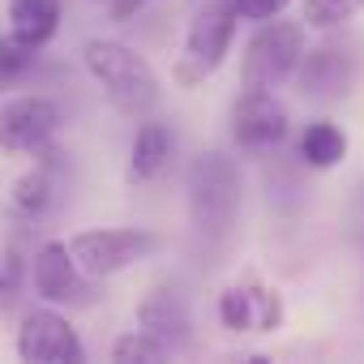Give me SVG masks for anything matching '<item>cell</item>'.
Masks as SVG:
<instances>
[{
	"mask_svg": "<svg viewBox=\"0 0 364 364\" xmlns=\"http://www.w3.org/2000/svg\"><path fill=\"white\" fill-rule=\"evenodd\" d=\"M82 65L95 77V86L112 99V107L133 116V120L154 116V107L163 103V86H159L154 65L120 39H86Z\"/></svg>",
	"mask_w": 364,
	"mask_h": 364,
	"instance_id": "obj_1",
	"label": "cell"
},
{
	"mask_svg": "<svg viewBox=\"0 0 364 364\" xmlns=\"http://www.w3.org/2000/svg\"><path fill=\"white\" fill-rule=\"evenodd\" d=\"M185 193H189L193 236L206 249L228 245V236L236 228V215H240V167L223 150H206L189 163Z\"/></svg>",
	"mask_w": 364,
	"mask_h": 364,
	"instance_id": "obj_2",
	"label": "cell"
},
{
	"mask_svg": "<svg viewBox=\"0 0 364 364\" xmlns=\"http://www.w3.org/2000/svg\"><path fill=\"white\" fill-rule=\"evenodd\" d=\"M300 56H304V22H287L283 14H279V18H266L262 31H257V35L249 39V48H245L240 86L279 90L283 82H291Z\"/></svg>",
	"mask_w": 364,
	"mask_h": 364,
	"instance_id": "obj_3",
	"label": "cell"
},
{
	"mask_svg": "<svg viewBox=\"0 0 364 364\" xmlns=\"http://www.w3.org/2000/svg\"><path fill=\"white\" fill-rule=\"evenodd\" d=\"M236 22H240V14H236L232 0H206V9H198V18L185 31V48H180V60H176V77L185 86L206 82L228 60V48L236 39Z\"/></svg>",
	"mask_w": 364,
	"mask_h": 364,
	"instance_id": "obj_4",
	"label": "cell"
},
{
	"mask_svg": "<svg viewBox=\"0 0 364 364\" xmlns=\"http://www.w3.org/2000/svg\"><path fill=\"white\" fill-rule=\"evenodd\" d=\"M65 245L90 279H112V274L137 266L141 257H150L159 249V236L146 228H86V232L69 236Z\"/></svg>",
	"mask_w": 364,
	"mask_h": 364,
	"instance_id": "obj_5",
	"label": "cell"
},
{
	"mask_svg": "<svg viewBox=\"0 0 364 364\" xmlns=\"http://www.w3.org/2000/svg\"><path fill=\"white\" fill-rule=\"evenodd\" d=\"M296 90L313 103H338L360 82V48L351 39H321L296 65Z\"/></svg>",
	"mask_w": 364,
	"mask_h": 364,
	"instance_id": "obj_6",
	"label": "cell"
},
{
	"mask_svg": "<svg viewBox=\"0 0 364 364\" xmlns=\"http://www.w3.org/2000/svg\"><path fill=\"white\" fill-rule=\"evenodd\" d=\"M65 112L48 95H18L0 103V150L5 154H35L56 141Z\"/></svg>",
	"mask_w": 364,
	"mask_h": 364,
	"instance_id": "obj_7",
	"label": "cell"
},
{
	"mask_svg": "<svg viewBox=\"0 0 364 364\" xmlns=\"http://www.w3.org/2000/svg\"><path fill=\"white\" fill-rule=\"evenodd\" d=\"M18 355L31 364H82L86 347H82V338L65 313L35 309L18 326Z\"/></svg>",
	"mask_w": 364,
	"mask_h": 364,
	"instance_id": "obj_8",
	"label": "cell"
},
{
	"mask_svg": "<svg viewBox=\"0 0 364 364\" xmlns=\"http://www.w3.org/2000/svg\"><path fill=\"white\" fill-rule=\"evenodd\" d=\"M232 137L257 154L287 141V107L274 99V90H253V86L240 90L232 107Z\"/></svg>",
	"mask_w": 364,
	"mask_h": 364,
	"instance_id": "obj_9",
	"label": "cell"
},
{
	"mask_svg": "<svg viewBox=\"0 0 364 364\" xmlns=\"http://www.w3.org/2000/svg\"><path fill=\"white\" fill-rule=\"evenodd\" d=\"M35 291L48 304H90L95 300V279L73 262L65 240H48L35 253Z\"/></svg>",
	"mask_w": 364,
	"mask_h": 364,
	"instance_id": "obj_10",
	"label": "cell"
},
{
	"mask_svg": "<svg viewBox=\"0 0 364 364\" xmlns=\"http://www.w3.org/2000/svg\"><path fill=\"white\" fill-rule=\"evenodd\" d=\"M219 321L236 334H270L283 326V296L262 283H232L219 296Z\"/></svg>",
	"mask_w": 364,
	"mask_h": 364,
	"instance_id": "obj_11",
	"label": "cell"
},
{
	"mask_svg": "<svg viewBox=\"0 0 364 364\" xmlns=\"http://www.w3.org/2000/svg\"><path fill=\"white\" fill-rule=\"evenodd\" d=\"M137 330H146L150 338H159L163 347H185L193 338V313L189 300L176 283H154L141 304H137Z\"/></svg>",
	"mask_w": 364,
	"mask_h": 364,
	"instance_id": "obj_12",
	"label": "cell"
},
{
	"mask_svg": "<svg viewBox=\"0 0 364 364\" xmlns=\"http://www.w3.org/2000/svg\"><path fill=\"white\" fill-rule=\"evenodd\" d=\"M31 159H35V163H31V171L14 185L9 206H14V215H22V219H43V215L56 206V198H60L65 154L48 141V146H43V150H35Z\"/></svg>",
	"mask_w": 364,
	"mask_h": 364,
	"instance_id": "obj_13",
	"label": "cell"
},
{
	"mask_svg": "<svg viewBox=\"0 0 364 364\" xmlns=\"http://www.w3.org/2000/svg\"><path fill=\"white\" fill-rule=\"evenodd\" d=\"M167 163H171V133H167V124L146 116L129 141V180H141V185L159 180L167 171Z\"/></svg>",
	"mask_w": 364,
	"mask_h": 364,
	"instance_id": "obj_14",
	"label": "cell"
},
{
	"mask_svg": "<svg viewBox=\"0 0 364 364\" xmlns=\"http://www.w3.org/2000/svg\"><path fill=\"white\" fill-rule=\"evenodd\" d=\"M65 0H9V31L35 48H48L60 31Z\"/></svg>",
	"mask_w": 364,
	"mask_h": 364,
	"instance_id": "obj_15",
	"label": "cell"
},
{
	"mask_svg": "<svg viewBox=\"0 0 364 364\" xmlns=\"http://www.w3.org/2000/svg\"><path fill=\"white\" fill-rule=\"evenodd\" d=\"M300 159L317 171H330L347 159V133L334 124V120H313L304 133H300Z\"/></svg>",
	"mask_w": 364,
	"mask_h": 364,
	"instance_id": "obj_16",
	"label": "cell"
},
{
	"mask_svg": "<svg viewBox=\"0 0 364 364\" xmlns=\"http://www.w3.org/2000/svg\"><path fill=\"white\" fill-rule=\"evenodd\" d=\"M35 65H39V48H35V43L18 39L14 31H9V35H0V90L18 86Z\"/></svg>",
	"mask_w": 364,
	"mask_h": 364,
	"instance_id": "obj_17",
	"label": "cell"
},
{
	"mask_svg": "<svg viewBox=\"0 0 364 364\" xmlns=\"http://www.w3.org/2000/svg\"><path fill=\"white\" fill-rule=\"evenodd\" d=\"M355 14H364V0H304L300 22L313 26V31H338Z\"/></svg>",
	"mask_w": 364,
	"mask_h": 364,
	"instance_id": "obj_18",
	"label": "cell"
},
{
	"mask_svg": "<svg viewBox=\"0 0 364 364\" xmlns=\"http://www.w3.org/2000/svg\"><path fill=\"white\" fill-rule=\"evenodd\" d=\"M171 355V347H163L159 338H150L146 330H129V334H120L116 343H112V360L116 364H159V360H167Z\"/></svg>",
	"mask_w": 364,
	"mask_h": 364,
	"instance_id": "obj_19",
	"label": "cell"
},
{
	"mask_svg": "<svg viewBox=\"0 0 364 364\" xmlns=\"http://www.w3.org/2000/svg\"><path fill=\"white\" fill-rule=\"evenodd\" d=\"M22 291V262L9 253V257H0V309H9Z\"/></svg>",
	"mask_w": 364,
	"mask_h": 364,
	"instance_id": "obj_20",
	"label": "cell"
},
{
	"mask_svg": "<svg viewBox=\"0 0 364 364\" xmlns=\"http://www.w3.org/2000/svg\"><path fill=\"white\" fill-rule=\"evenodd\" d=\"M232 5L245 22H266V18H279L291 0H232Z\"/></svg>",
	"mask_w": 364,
	"mask_h": 364,
	"instance_id": "obj_21",
	"label": "cell"
},
{
	"mask_svg": "<svg viewBox=\"0 0 364 364\" xmlns=\"http://www.w3.org/2000/svg\"><path fill=\"white\" fill-rule=\"evenodd\" d=\"M141 5H146V0H116V5H112V14H116V18H129V14H137Z\"/></svg>",
	"mask_w": 364,
	"mask_h": 364,
	"instance_id": "obj_22",
	"label": "cell"
}]
</instances>
